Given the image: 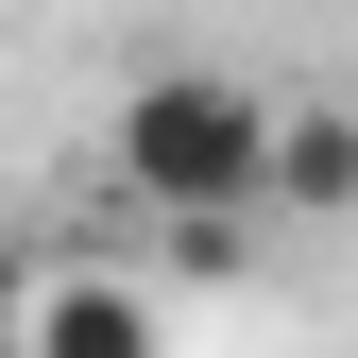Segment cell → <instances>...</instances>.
I'll return each mask as SVG.
<instances>
[{
	"instance_id": "6da1fadb",
	"label": "cell",
	"mask_w": 358,
	"mask_h": 358,
	"mask_svg": "<svg viewBox=\"0 0 358 358\" xmlns=\"http://www.w3.org/2000/svg\"><path fill=\"white\" fill-rule=\"evenodd\" d=\"M273 120L290 103H256V85H222V69H154L137 103L103 120V171L154 222H239V205H273Z\"/></svg>"
},
{
	"instance_id": "3957f363",
	"label": "cell",
	"mask_w": 358,
	"mask_h": 358,
	"mask_svg": "<svg viewBox=\"0 0 358 358\" xmlns=\"http://www.w3.org/2000/svg\"><path fill=\"white\" fill-rule=\"evenodd\" d=\"M273 205L358 222V103H290V120H273Z\"/></svg>"
},
{
	"instance_id": "277c9868",
	"label": "cell",
	"mask_w": 358,
	"mask_h": 358,
	"mask_svg": "<svg viewBox=\"0 0 358 358\" xmlns=\"http://www.w3.org/2000/svg\"><path fill=\"white\" fill-rule=\"evenodd\" d=\"M17 324H34V273H17V256H0V358H17Z\"/></svg>"
},
{
	"instance_id": "7a4b0ae2",
	"label": "cell",
	"mask_w": 358,
	"mask_h": 358,
	"mask_svg": "<svg viewBox=\"0 0 358 358\" xmlns=\"http://www.w3.org/2000/svg\"><path fill=\"white\" fill-rule=\"evenodd\" d=\"M17 358H154V290L137 273H52L34 324H17Z\"/></svg>"
}]
</instances>
